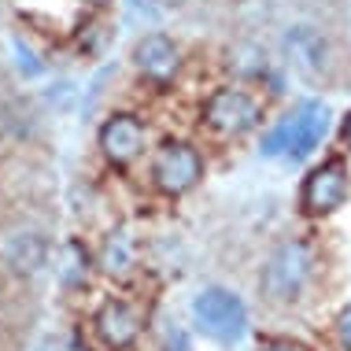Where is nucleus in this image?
Masks as SVG:
<instances>
[{"label":"nucleus","instance_id":"3","mask_svg":"<svg viewBox=\"0 0 351 351\" xmlns=\"http://www.w3.org/2000/svg\"><path fill=\"white\" fill-rule=\"evenodd\" d=\"M204 178V156L189 141H163L152 152V185L167 196H185Z\"/></svg>","mask_w":351,"mask_h":351},{"label":"nucleus","instance_id":"15","mask_svg":"<svg viewBox=\"0 0 351 351\" xmlns=\"http://www.w3.org/2000/svg\"><path fill=\"white\" fill-rule=\"evenodd\" d=\"M340 137H344V145L351 148V111L344 115V126H340Z\"/></svg>","mask_w":351,"mask_h":351},{"label":"nucleus","instance_id":"5","mask_svg":"<svg viewBox=\"0 0 351 351\" xmlns=\"http://www.w3.org/2000/svg\"><path fill=\"white\" fill-rule=\"evenodd\" d=\"M204 122L222 137H244L263 122V104H259V97H252L248 89L226 85V89H215L211 97H207Z\"/></svg>","mask_w":351,"mask_h":351},{"label":"nucleus","instance_id":"14","mask_svg":"<svg viewBox=\"0 0 351 351\" xmlns=\"http://www.w3.org/2000/svg\"><path fill=\"white\" fill-rule=\"evenodd\" d=\"M263 351H303L300 344H292V340H274V344H267Z\"/></svg>","mask_w":351,"mask_h":351},{"label":"nucleus","instance_id":"2","mask_svg":"<svg viewBox=\"0 0 351 351\" xmlns=\"http://www.w3.org/2000/svg\"><path fill=\"white\" fill-rule=\"evenodd\" d=\"M348 196H351V170L340 156L322 159L318 167H311L300 185V207L311 218L337 215L348 204Z\"/></svg>","mask_w":351,"mask_h":351},{"label":"nucleus","instance_id":"1","mask_svg":"<svg viewBox=\"0 0 351 351\" xmlns=\"http://www.w3.org/2000/svg\"><path fill=\"white\" fill-rule=\"evenodd\" d=\"M315 278V248L307 241L278 244L259 270V292L267 303H296Z\"/></svg>","mask_w":351,"mask_h":351},{"label":"nucleus","instance_id":"7","mask_svg":"<svg viewBox=\"0 0 351 351\" xmlns=\"http://www.w3.org/2000/svg\"><path fill=\"white\" fill-rule=\"evenodd\" d=\"M97 141H100V152L111 159V163L126 167L148 148V126L137 115H126V111H122V115H111L108 122H104Z\"/></svg>","mask_w":351,"mask_h":351},{"label":"nucleus","instance_id":"4","mask_svg":"<svg viewBox=\"0 0 351 351\" xmlns=\"http://www.w3.org/2000/svg\"><path fill=\"white\" fill-rule=\"evenodd\" d=\"M193 322L204 337L218 340V344H233L248 326V311L230 289H204L193 300Z\"/></svg>","mask_w":351,"mask_h":351},{"label":"nucleus","instance_id":"9","mask_svg":"<svg viewBox=\"0 0 351 351\" xmlns=\"http://www.w3.org/2000/svg\"><path fill=\"white\" fill-rule=\"evenodd\" d=\"M93 326H97V337L104 340V348H111V351H126L141 337V315L122 300L104 303L97 311V318H93Z\"/></svg>","mask_w":351,"mask_h":351},{"label":"nucleus","instance_id":"16","mask_svg":"<svg viewBox=\"0 0 351 351\" xmlns=\"http://www.w3.org/2000/svg\"><path fill=\"white\" fill-rule=\"evenodd\" d=\"M89 4H108V0H89Z\"/></svg>","mask_w":351,"mask_h":351},{"label":"nucleus","instance_id":"12","mask_svg":"<svg viewBox=\"0 0 351 351\" xmlns=\"http://www.w3.org/2000/svg\"><path fill=\"white\" fill-rule=\"evenodd\" d=\"M104 267H108L111 274H126L130 267H134V252H130V241L122 233L108 241V248H104Z\"/></svg>","mask_w":351,"mask_h":351},{"label":"nucleus","instance_id":"6","mask_svg":"<svg viewBox=\"0 0 351 351\" xmlns=\"http://www.w3.org/2000/svg\"><path fill=\"white\" fill-rule=\"evenodd\" d=\"M0 267L15 278H34L49 267V237L37 226L15 222L0 230Z\"/></svg>","mask_w":351,"mask_h":351},{"label":"nucleus","instance_id":"8","mask_svg":"<svg viewBox=\"0 0 351 351\" xmlns=\"http://www.w3.org/2000/svg\"><path fill=\"white\" fill-rule=\"evenodd\" d=\"M326 134V108H318V104H303L296 115H289L281 122L278 130H274L270 137V152L285 148L289 156H303V152H311L322 141Z\"/></svg>","mask_w":351,"mask_h":351},{"label":"nucleus","instance_id":"11","mask_svg":"<svg viewBox=\"0 0 351 351\" xmlns=\"http://www.w3.org/2000/svg\"><path fill=\"white\" fill-rule=\"evenodd\" d=\"M285 45H289V52H292V60H296L300 71L322 74L329 67V45L315 26H292L289 37H285Z\"/></svg>","mask_w":351,"mask_h":351},{"label":"nucleus","instance_id":"10","mask_svg":"<svg viewBox=\"0 0 351 351\" xmlns=\"http://www.w3.org/2000/svg\"><path fill=\"white\" fill-rule=\"evenodd\" d=\"M134 63L145 78L170 82L178 74V67H182V52H178V45L167 34H145L134 45Z\"/></svg>","mask_w":351,"mask_h":351},{"label":"nucleus","instance_id":"13","mask_svg":"<svg viewBox=\"0 0 351 351\" xmlns=\"http://www.w3.org/2000/svg\"><path fill=\"white\" fill-rule=\"evenodd\" d=\"M337 337H340V344H344V351H351V303L337 318Z\"/></svg>","mask_w":351,"mask_h":351}]
</instances>
